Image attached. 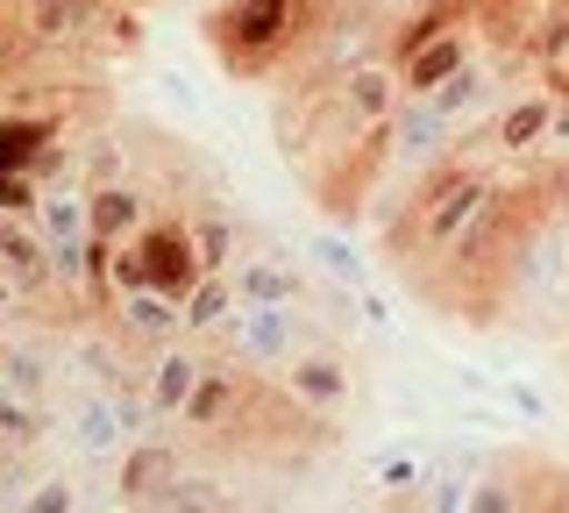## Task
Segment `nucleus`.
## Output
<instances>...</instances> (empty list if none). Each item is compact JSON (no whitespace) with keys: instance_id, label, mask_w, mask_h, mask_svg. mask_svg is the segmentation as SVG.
Here are the masks:
<instances>
[{"instance_id":"nucleus-1","label":"nucleus","mask_w":569,"mask_h":513,"mask_svg":"<svg viewBox=\"0 0 569 513\" xmlns=\"http://www.w3.org/2000/svg\"><path fill=\"white\" fill-rule=\"evenodd\" d=\"M491 186H498V171L477 165V157H441L435 171H420V179H413V193L399 200L406 215L385 228V250L406 257V278H413V286H427L435 264L462 243V228L485 215Z\"/></svg>"},{"instance_id":"nucleus-2","label":"nucleus","mask_w":569,"mask_h":513,"mask_svg":"<svg viewBox=\"0 0 569 513\" xmlns=\"http://www.w3.org/2000/svg\"><path fill=\"white\" fill-rule=\"evenodd\" d=\"M328 14L313 8V0H213L200 14V43L213 50V65H221L228 79H271L284 65L299 58Z\"/></svg>"},{"instance_id":"nucleus-3","label":"nucleus","mask_w":569,"mask_h":513,"mask_svg":"<svg viewBox=\"0 0 569 513\" xmlns=\"http://www.w3.org/2000/svg\"><path fill=\"white\" fill-rule=\"evenodd\" d=\"M213 343H221L228 364H242V371H284L313 335H307V307H236L221 328H213Z\"/></svg>"},{"instance_id":"nucleus-4","label":"nucleus","mask_w":569,"mask_h":513,"mask_svg":"<svg viewBox=\"0 0 569 513\" xmlns=\"http://www.w3.org/2000/svg\"><path fill=\"white\" fill-rule=\"evenodd\" d=\"M278 385H284V399L292 406H307V414H342V406L356 399V364H349V349H328V343H307L292 364L278 371Z\"/></svg>"},{"instance_id":"nucleus-5","label":"nucleus","mask_w":569,"mask_h":513,"mask_svg":"<svg viewBox=\"0 0 569 513\" xmlns=\"http://www.w3.org/2000/svg\"><path fill=\"white\" fill-rule=\"evenodd\" d=\"M520 65H527V50H512V58H498V65L470 58L456 79H441L427 100H435V115H441V121H456V129L470 136V121H477V115H498V108H506V79L520 72Z\"/></svg>"},{"instance_id":"nucleus-6","label":"nucleus","mask_w":569,"mask_h":513,"mask_svg":"<svg viewBox=\"0 0 569 513\" xmlns=\"http://www.w3.org/2000/svg\"><path fill=\"white\" fill-rule=\"evenodd\" d=\"M136 257H142V278H150V293H164V299H178V307H186L192 299V286H200V250H192V228L186 221H150L136 236Z\"/></svg>"},{"instance_id":"nucleus-7","label":"nucleus","mask_w":569,"mask_h":513,"mask_svg":"<svg viewBox=\"0 0 569 513\" xmlns=\"http://www.w3.org/2000/svg\"><path fill=\"white\" fill-rule=\"evenodd\" d=\"M385 129H391V171H435L441 157H456V144H462L456 121H441L435 100H413V93L391 108Z\"/></svg>"},{"instance_id":"nucleus-8","label":"nucleus","mask_w":569,"mask_h":513,"mask_svg":"<svg viewBox=\"0 0 569 513\" xmlns=\"http://www.w3.org/2000/svg\"><path fill=\"white\" fill-rule=\"evenodd\" d=\"M228 286H236L242 307H307L313 299V278L292 250H249L228 264Z\"/></svg>"},{"instance_id":"nucleus-9","label":"nucleus","mask_w":569,"mask_h":513,"mask_svg":"<svg viewBox=\"0 0 569 513\" xmlns=\"http://www.w3.org/2000/svg\"><path fill=\"white\" fill-rule=\"evenodd\" d=\"M178 471H186V456H178L164 435H136L129 450L114 456V500H121V506H150Z\"/></svg>"},{"instance_id":"nucleus-10","label":"nucleus","mask_w":569,"mask_h":513,"mask_svg":"<svg viewBox=\"0 0 569 513\" xmlns=\"http://www.w3.org/2000/svg\"><path fill=\"white\" fill-rule=\"evenodd\" d=\"M107 322H114V335L129 349H164V343H178V335H186V307H178V299H164V293H129V299H114V307H107Z\"/></svg>"},{"instance_id":"nucleus-11","label":"nucleus","mask_w":569,"mask_h":513,"mask_svg":"<svg viewBox=\"0 0 569 513\" xmlns=\"http://www.w3.org/2000/svg\"><path fill=\"white\" fill-rule=\"evenodd\" d=\"M200 371H207V357L178 335V343H164L150 357V371H142V385H150V406H157V421H178L186 414V399H192V385H200Z\"/></svg>"},{"instance_id":"nucleus-12","label":"nucleus","mask_w":569,"mask_h":513,"mask_svg":"<svg viewBox=\"0 0 569 513\" xmlns=\"http://www.w3.org/2000/svg\"><path fill=\"white\" fill-rule=\"evenodd\" d=\"M548 121H556V93H548V86H533V93L506 100V108L491 115V150H498V157L541 150V144H548Z\"/></svg>"},{"instance_id":"nucleus-13","label":"nucleus","mask_w":569,"mask_h":513,"mask_svg":"<svg viewBox=\"0 0 569 513\" xmlns=\"http://www.w3.org/2000/svg\"><path fill=\"white\" fill-rule=\"evenodd\" d=\"M71 435H79V450L93 456V464H114V456L136 442L129 428H121L114 399H107L100 385H79V393H71Z\"/></svg>"},{"instance_id":"nucleus-14","label":"nucleus","mask_w":569,"mask_h":513,"mask_svg":"<svg viewBox=\"0 0 569 513\" xmlns=\"http://www.w3.org/2000/svg\"><path fill=\"white\" fill-rule=\"evenodd\" d=\"M86 221H93L100 243H136L142 228H150V193L114 179V186H93L86 193Z\"/></svg>"},{"instance_id":"nucleus-15","label":"nucleus","mask_w":569,"mask_h":513,"mask_svg":"<svg viewBox=\"0 0 569 513\" xmlns=\"http://www.w3.org/2000/svg\"><path fill=\"white\" fill-rule=\"evenodd\" d=\"M470 58H477V37H470V29H449V37H435L427 50H413V58L399 65V86H406L413 100H427L441 79H456Z\"/></svg>"},{"instance_id":"nucleus-16","label":"nucleus","mask_w":569,"mask_h":513,"mask_svg":"<svg viewBox=\"0 0 569 513\" xmlns=\"http://www.w3.org/2000/svg\"><path fill=\"white\" fill-rule=\"evenodd\" d=\"M150 513H242V500L228 492V477H207V471H178L164 492L150 500Z\"/></svg>"},{"instance_id":"nucleus-17","label":"nucleus","mask_w":569,"mask_h":513,"mask_svg":"<svg viewBox=\"0 0 569 513\" xmlns=\"http://www.w3.org/2000/svg\"><path fill=\"white\" fill-rule=\"evenodd\" d=\"M0 378H8L14 393H29V399H50V385H58V349L0 335Z\"/></svg>"},{"instance_id":"nucleus-18","label":"nucleus","mask_w":569,"mask_h":513,"mask_svg":"<svg viewBox=\"0 0 569 513\" xmlns=\"http://www.w3.org/2000/svg\"><path fill=\"white\" fill-rule=\"evenodd\" d=\"M64 136V115H0V171H29L36 150Z\"/></svg>"},{"instance_id":"nucleus-19","label":"nucleus","mask_w":569,"mask_h":513,"mask_svg":"<svg viewBox=\"0 0 569 513\" xmlns=\"http://www.w3.org/2000/svg\"><path fill=\"white\" fill-rule=\"evenodd\" d=\"M36 236L43 243L93 236V221H86V186H43V200H36Z\"/></svg>"},{"instance_id":"nucleus-20","label":"nucleus","mask_w":569,"mask_h":513,"mask_svg":"<svg viewBox=\"0 0 569 513\" xmlns=\"http://www.w3.org/2000/svg\"><path fill=\"white\" fill-rule=\"evenodd\" d=\"M370 485H378L385 506H420V485H427V456L420 450H385L370 464Z\"/></svg>"},{"instance_id":"nucleus-21","label":"nucleus","mask_w":569,"mask_h":513,"mask_svg":"<svg viewBox=\"0 0 569 513\" xmlns=\"http://www.w3.org/2000/svg\"><path fill=\"white\" fill-rule=\"evenodd\" d=\"M71 364L86 371V385H100V393H114L121 378H136V349L121 343H107V335H79V349H71Z\"/></svg>"},{"instance_id":"nucleus-22","label":"nucleus","mask_w":569,"mask_h":513,"mask_svg":"<svg viewBox=\"0 0 569 513\" xmlns=\"http://www.w3.org/2000/svg\"><path fill=\"white\" fill-rule=\"evenodd\" d=\"M462 513H520V456H485L470 477V506Z\"/></svg>"},{"instance_id":"nucleus-23","label":"nucleus","mask_w":569,"mask_h":513,"mask_svg":"<svg viewBox=\"0 0 569 513\" xmlns=\"http://www.w3.org/2000/svg\"><path fill=\"white\" fill-rule=\"evenodd\" d=\"M43 428H50V406L29 399V393H14V385L0 378V442H8V450H36Z\"/></svg>"},{"instance_id":"nucleus-24","label":"nucleus","mask_w":569,"mask_h":513,"mask_svg":"<svg viewBox=\"0 0 569 513\" xmlns=\"http://www.w3.org/2000/svg\"><path fill=\"white\" fill-rule=\"evenodd\" d=\"M307 257L335 278V286H349V293H363V286H370V264L356 257V243L342 236V228H320V236L307 243Z\"/></svg>"},{"instance_id":"nucleus-25","label":"nucleus","mask_w":569,"mask_h":513,"mask_svg":"<svg viewBox=\"0 0 569 513\" xmlns=\"http://www.w3.org/2000/svg\"><path fill=\"white\" fill-rule=\"evenodd\" d=\"M186 228H192V250H200V272H228V264H236L242 236H236V221H228L221 207H200Z\"/></svg>"},{"instance_id":"nucleus-26","label":"nucleus","mask_w":569,"mask_h":513,"mask_svg":"<svg viewBox=\"0 0 569 513\" xmlns=\"http://www.w3.org/2000/svg\"><path fill=\"white\" fill-rule=\"evenodd\" d=\"M236 307L242 299H236V286H228V272H207L200 286H192V299H186V335H213Z\"/></svg>"},{"instance_id":"nucleus-27","label":"nucleus","mask_w":569,"mask_h":513,"mask_svg":"<svg viewBox=\"0 0 569 513\" xmlns=\"http://www.w3.org/2000/svg\"><path fill=\"white\" fill-rule=\"evenodd\" d=\"M22 513H79V485H71L64 471L36 477V485L22 492Z\"/></svg>"},{"instance_id":"nucleus-28","label":"nucleus","mask_w":569,"mask_h":513,"mask_svg":"<svg viewBox=\"0 0 569 513\" xmlns=\"http://www.w3.org/2000/svg\"><path fill=\"white\" fill-rule=\"evenodd\" d=\"M36 200H43V186H36L29 171H0V215L29 221V215H36Z\"/></svg>"},{"instance_id":"nucleus-29","label":"nucleus","mask_w":569,"mask_h":513,"mask_svg":"<svg viewBox=\"0 0 569 513\" xmlns=\"http://www.w3.org/2000/svg\"><path fill=\"white\" fill-rule=\"evenodd\" d=\"M491 393H498V399H506V406H512V414H527V421H548V399H541V393H533V385H520V378H506V385H491Z\"/></svg>"},{"instance_id":"nucleus-30","label":"nucleus","mask_w":569,"mask_h":513,"mask_svg":"<svg viewBox=\"0 0 569 513\" xmlns=\"http://www.w3.org/2000/svg\"><path fill=\"white\" fill-rule=\"evenodd\" d=\"M548 150H569V93L556 100V121H548Z\"/></svg>"},{"instance_id":"nucleus-31","label":"nucleus","mask_w":569,"mask_h":513,"mask_svg":"<svg viewBox=\"0 0 569 513\" xmlns=\"http://www.w3.org/2000/svg\"><path fill=\"white\" fill-rule=\"evenodd\" d=\"M356 307H363V322H370V328H391V299H378V293H363V299H356Z\"/></svg>"},{"instance_id":"nucleus-32","label":"nucleus","mask_w":569,"mask_h":513,"mask_svg":"<svg viewBox=\"0 0 569 513\" xmlns=\"http://www.w3.org/2000/svg\"><path fill=\"white\" fill-rule=\"evenodd\" d=\"M313 8H320V14H335V8H342V0H313Z\"/></svg>"},{"instance_id":"nucleus-33","label":"nucleus","mask_w":569,"mask_h":513,"mask_svg":"<svg viewBox=\"0 0 569 513\" xmlns=\"http://www.w3.org/2000/svg\"><path fill=\"white\" fill-rule=\"evenodd\" d=\"M192 8H213V0H192Z\"/></svg>"},{"instance_id":"nucleus-34","label":"nucleus","mask_w":569,"mask_h":513,"mask_svg":"<svg viewBox=\"0 0 569 513\" xmlns=\"http://www.w3.org/2000/svg\"><path fill=\"white\" fill-rule=\"evenodd\" d=\"M129 513H150V506H129Z\"/></svg>"},{"instance_id":"nucleus-35","label":"nucleus","mask_w":569,"mask_h":513,"mask_svg":"<svg viewBox=\"0 0 569 513\" xmlns=\"http://www.w3.org/2000/svg\"><path fill=\"white\" fill-rule=\"evenodd\" d=\"M22 8H36V0H22Z\"/></svg>"},{"instance_id":"nucleus-36","label":"nucleus","mask_w":569,"mask_h":513,"mask_svg":"<svg viewBox=\"0 0 569 513\" xmlns=\"http://www.w3.org/2000/svg\"><path fill=\"white\" fill-rule=\"evenodd\" d=\"M129 8H136V0H129Z\"/></svg>"}]
</instances>
